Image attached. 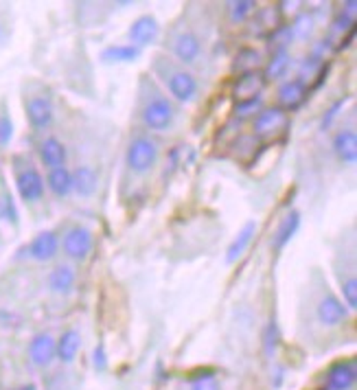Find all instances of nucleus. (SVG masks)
I'll return each instance as SVG.
<instances>
[{"label": "nucleus", "instance_id": "1", "mask_svg": "<svg viewBox=\"0 0 357 390\" xmlns=\"http://www.w3.org/2000/svg\"><path fill=\"white\" fill-rule=\"evenodd\" d=\"M138 93H140L143 125L152 132H167L173 125V118H175V110H173V103L169 101V97L147 77L140 79Z\"/></svg>", "mask_w": 357, "mask_h": 390}, {"label": "nucleus", "instance_id": "2", "mask_svg": "<svg viewBox=\"0 0 357 390\" xmlns=\"http://www.w3.org/2000/svg\"><path fill=\"white\" fill-rule=\"evenodd\" d=\"M154 73L158 75V79L165 83V88L169 90V95L180 101V103H189L195 99L197 95V79L182 68L180 64H175L173 59L158 55L156 62H154Z\"/></svg>", "mask_w": 357, "mask_h": 390}, {"label": "nucleus", "instance_id": "3", "mask_svg": "<svg viewBox=\"0 0 357 390\" xmlns=\"http://www.w3.org/2000/svg\"><path fill=\"white\" fill-rule=\"evenodd\" d=\"M125 163L130 171L134 173H147L152 171L158 163V145L152 136H134L128 145L125 152Z\"/></svg>", "mask_w": 357, "mask_h": 390}, {"label": "nucleus", "instance_id": "4", "mask_svg": "<svg viewBox=\"0 0 357 390\" xmlns=\"http://www.w3.org/2000/svg\"><path fill=\"white\" fill-rule=\"evenodd\" d=\"M95 239L93 232L88 230L86 226H73L66 230L64 239L59 242V248L64 250V255L73 261H86L93 252Z\"/></svg>", "mask_w": 357, "mask_h": 390}, {"label": "nucleus", "instance_id": "5", "mask_svg": "<svg viewBox=\"0 0 357 390\" xmlns=\"http://www.w3.org/2000/svg\"><path fill=\"white\" fill-rule=\"evenodd\" d=\"M16 189H18V195L24 200V202H40L42 195H44V178L42 173L31 167V165H26L24 169H18L16 173Z\"/></svg>", "mask_w": 357, "mask_h": 390}, {"label": "nucleus", "instance_id": "6", "mask_svg": "<svg viewBox=\"0 0 357 390\" xmlns=\"http://www.w3.org/2000/svg\"><path fill=\"white\" fill-rule=\"evenodd\" d=\"M348 307L333 294H324L316 305V318L322 327H340L348 320Z\"/></svg>", "mask_w": 357, "mask_h": 390}, {"label": "nucleus", "instance_id": "7", "mask_svg": "<svg viewBox=\"0 0 357 390\" xmlns=\"http://www.w3.org/2000/svg\"><path fill=\"white\" fill-rule=\"evenodd\" d=\"M287 128V112L281 108H263L254 116V136L270 138Z\"/></svg>", "mask_w": 357, "mask_h": 390}, {"label": "nucleus", "instance_id": "8", "mask_svg": "<svg viewBox=\"0 0 357 390\" xmlns=\"http://www.w3.org/2000/svg\"><path fill=\"white\" fill-rule=\"evenodd\" d=\"M171 51L180 64H195L202 53V42L193 31H180L171 40Z\"/></svg>", "mask_w": 357, "mask_h": 390}, {"label": "nucleus", "instance_id": "9", "mask_svg": "<svg viewBox=\"0 0 357 390\" xmlns=\"http://www.w3.org/2000/svg\"><path fill=\"white\" fill-rule=\"evenodd\" d=\"M53 116H55V110L48 97H31L26 101V121L33 130L38 132L46 130L53 123Z\"/></svg>", "mask_w": 357, "mask_h": 390}, {"label": "nucleus", "instance_id": "10", "mask_svg": "<svg viewBox=\"0 0 357 390\" xmlns=\"http://www.w3.org/2000/svg\"><path fill=\"white\" fill-rule=\"evenodd\" d=\"M59 252V237L53 230H42L29 244V257L36 261H51Z\"/></svg>", "mask_w": 357, "mask_h": 390}, {"label": "nucleus", "instance_id": "11", "mask_svg": "<svg viewBox=\"0 0 357 390\" xmlns=\"http://www.w3.org/2000/svg\"><path fill=\"white\" fill-rule=\"evenodd\" d=\"M158 34H160V26H158V20L154 16H140L130 26V40L134 42L136 48L156 42Z\"/></svg>", "mask_w": 357, "mask_h": 390}, {"label": "nucleus", "instance_id": "12", "mask_svg": "<svg viewBox=\"0 0 357 390\" xmlns=\"http://www.w3.org/2000/svg\"><path fill=\"white\" fill-rule=\"evenodd\" d=\"M355 379H357V364L353 359H344V362L333 364L329 373H326L329 390H351Z\"/></svg>", "mask_w": 357, "mask_h": 390}, {"label": "nucleus", "instance_id": "13", "mask_svg": "<svg viewBox=\"0 0 357 390\" xmlns=\"http://www.w3.org/2000/svg\"><path fill=\"white\" fill-rule=\"evenodd\" d=\"M40 152V160L42 165H46L48 169H57V167H66V158H68V152H66V145L55 138V136H48L40 143L38 147Z\"/></svg>", "mask_w": 357, "mask_h": 390}, {"label": "nucleus", "instance_id": "14", "mask_svg": "<svg viewBox=\"0 0 357 390\" xmlns=\"http://www.w3.org/2000/svg\"><path fill=\"white\" fill-rule=\"evenodd\" d=\"M307 99V86L303 79H289L279 88V101L281 110H296L301 108Z\"/></svg>", "mask_w": 357, "mask_h": 390}, {"label": "nucleus", "instance_id": "15", "mask_svg": "<svg viewBox=\"0 0 357 390\" xmlns=\"http://www.w3.org/2000/svg\"><path fill=\"white\" fill-rule=\"evenodd\" d=\"M263 75L261 73H246V75H239V79H237L234 88H232V95L237 101H250V99H257L261 95V90H263Z\"/></svg>", "mask_w": 357, "mask_h": 390}, {"label": "nucleus", "instance_id": "16", "mask_svg": "<svg viewBox=\"0 0 357 390\" xmlns=\"http://www.w3.org/2000/svg\"><path fill=\"white\" fill-rule=\"evenodd\" d=\"M29 359L36 366H48L55 359V340L48 334H38L29 344Z\"/></svg>", "mask_w": 357, "mask_h": 390}, {"label": "nucleus", "instance_id": "17", "mask_svg": "<svg viewBox=\"0 0 357 390\" xmlns=\"http://www.w3.org/2000/svg\"><path fill=\"white\" fill-rule=\"evenodd\" d=\"M333 152L340 158V163L355 165V160H357V134H355V130L344 128L333 136Z\"/></svg>", "mask_w": 357, "mask_h": 390}, {"label": "nucleus", "instance_id": "18", "mask_svg": "<svg viewBox=\"0 0 357 390\" xmlns=\"http://www.w3.org/2000/svg\"><path fill=\"white\" fill-rule=\"evenodd\" d=\"M99 187V173L90 165H81L73 171V191L81 197H90L95 195Z\"/></svg>", "mask_w": 357, "mask_h": 390}, {"label": "nucleus", "instance_id": "19", "mask_svg": "<svg viewBox=\"0 0 357 390\" xmlns=\"http://www.w3.org/2000/svg\"><path fill=\"white\" fill-rule=\"evenodd\" d=\"M46 283L53 294H68V292H73V287L77 283V274L68 263H62L51 270Z\"/></svg>", "mask_w": 357, "mask_h": 390}, {"label": "nucleus", "instance_id": "20", "mask_svg": "<svg viewBox=\"0 0 357 390\" xmlns=\"http://www.w3.org/2000/svg\"><path fill=\"white\" fill-rule=\"evenodd\" d=\"M81 349V336L77 329H68V332H64L62 336H59V340L55 342V357L62 359L64 364H71L75 362V357Z\"/></svg>", "mask_w": 357, "mask_h": 390}, {"label": "nucleus", "instance_id": "21", "mask_svg": "<svg viewBox=\"0 0 357 390\" xmlns=\"http://www.w3.org/2000/svg\"><path fill=\"white\" fill-rule=\"evenodd\" d=\"M299 228H301V213L299 211H289L283 220H281V224H279V228H276V232H274V239H272V248L274 250H283L289 242H291V237L299 232Z\"/></svg>", "mask_w": 357, "mask_h": 390}, {"label": "nucleus", "instance_id": "22", "mask_svg": "<svg viewBox=\"0 0 357 390\" xmlns=\"http://www.w3.org/2000/svg\"><path fill=\"white\" fill-rule=\"evenodd\" d=\"M44 185L51 189L53 195L57 197H66L73 191V171L68 167H57L48 169V175L44 180Z\"/></svg>", "mask_w": 357, "mask_h": 390}, {"label": "nucleus", "instance_id": "23", "mask_svg": "<svg viewBox=\"0 0 357 390\" xmlns=\"http://www.w3.org/2000/svg\"><path fill=\"white\" fill-rule=\"evenodd\" d=\"M254 235H257V224L254 222H246V226L239 232H237V237L230 242V246L226 250V261L228 263H234L239 257H244V252L252 244V237Z\"/></svg>", "mask_w": 357, "mask_h": 390}, {"label": "nucleus", "instance_id": "24", "mask_svg": "<svg viewBox=\"0 0 357 390\" xmlns=\"http://www.w3.org/2000/svg\"><path fill=\"white\" fill-rule=\"evenodd\" d=\"M140 55V51L134 44H112L101 51V59L108 64H130Z\"/></svg>", "mask_w": 357, "mask_h": 390}, {"label": "nucleus", "instance_id": "25", "mask_svg": "<svg viewBox=\"0 0 357 390\" xmlns=\"http://www.w3.org/2000/svg\"><path fill=\"white\" fill-rule=\"evenodd\" d=\"M289 62H291V59H289V53L287 51L274 53L272 59H270V64L265 66L263 79H281V77H285V73L289 68Z\"/></svg>", "mask_w": 357, "mask_h": 390}, {"label": "nucleus", "instance_id": "26", "mask_svg": "<svg viewBox=\"0 0 357 390\" xmlns=\"http://www.w3.org/2000/svg\"><path fill=\"white\" fill-rule=\"evenodd\" d=\"M259 51L254 48H242L239 53H237L234 57V71L239 73V75H246V73H254L257 66H259Z\"/></svg>", "mask_w": 357, "mask_h": 390}, {"label": "nucleus", "instance_id": "27", "mask_svg": "<svg viewBox=\"0 0 357 390\" xmlns=\"http://www.w3.org/2000/svg\"><path fill=\"white\" fill-rule=\"evenodd\" d=\"M189 390H222L213 371H200L189 379Z\"/></svg>", "mask_w": 357, "mask_h": 390}, {"label": "nucleus", "instance_id": "28", "mask_svg": "<svg viewBox=\"0 0 357 390\" xmlns=\"http://www.w3.org/2000/svg\"><path fill=\"white\" fill-rule=\"evenodd\" d=\"M254 3L252 0H237V3H230L228 9H230V20L237 24V22H244L252 11H254Z\"/></svg>", "mask_w": 357, "mask_h": 390}, {"label": "nucleus", "instance_id": "29", "mask_svg": "<svg viewBox=\"0 0 357 390\" xmlns=\"http://www.w3.org/2000/svg\"><path fill=\"white\" fill-rule=\"evenodd\" d=\"M340 301L348 307V312L357 309V279L355 277H348L342 283V298H340Z\"/></svg>", "mask_w": 357, "mask_h": 390}, {"label": "nucleus", "instance_id": "30", "mask_svg": "<svg viewBox=\"0 0 357 390\" xmlns=\"http://www.w3.org/2000/svg\"><path fill=\"white\" fill-rule=\"evenodd\" d=\"M276 344H279V332H276V324L270 322V324H267V329H265V353H267V357L274 355Z\"/></svg>", "mask_w": 357, "mask_h": 390}, {"label": "nucleus", "instance_id": "31", "mask_svg": "<svg viewBox=\"0 0 357 390\" xmlns=\"http://www.w3.org/2000/svg\"><path fill=\"white\" fill-rule=\"evenodd\" d=\"M259 108H261V97L250 99V101H242V103H237L234 114H237V116H242V118H246V116H250V114H257V112H259Z\"/></svg>", "mask_w": 357, "mask_h": 390}, {"label": "nucleus", "instance_id": "32", "mask_svg": "<svg viewBox=\"0 0 357 390\" xmlns=\"http://www.w3.org/2000/svg\"><path fill=\"white\" fill-rule=\"evenodd\" d=\"M11 136H14V123H11V118L7 114H0V147L9 145Z\"/></svg>", "mask_w": 357, "mask_h": 390}, {"label": "nucleus", "instance_id": "33", "mask_svg": "<svg viewBox=\"0 0 357 390\" xmlns=\"http://www.w3.org/2000/svg\"><path fill=\"white\" fill-rule=\"evenodd\" d=\"M93 362H95V369H97V371H105L108 362H105V351H103V347H97V349H95V353H93Z\"/></svg>", "mask_w": 357, "mask_h": 390}, {"label": "nucleus", "instance_id": "34", "mask_svg": "<svg viewBox=\"0 0 357 390\" xmlns=\"http://www.w3.org/2000/svg\"><path fill=\"white\" fill-rule=\"evenodd\" d=\"M355 11H357V3H355V0H348V3L344 5L342 16H346L348 20H353V22H355Z\"/></svg>", "mask_w": 357, "mask_h": 390}, {"label": "nucleus", "instance_id": "35", "mask_svg": "<svg viewBox=\"0 0 357 390\" xmlns=\"http://www.w3.org/2000/svg\"><path fill=\"white\" fill-rule=\"evenodd\" d=\"M20 390H38V388H36V386H22Z\"/></svg>", "mask_w": 357, "mask_h": 390}, {"label": "nucleus", "instance_id": "36", "mask_svg": "<svg viewBox=\"0 0 357 390\" xmlns=\"http://www.w3.org/2000/svg\"><path fill=\"white\" fill-rule=\"evenodd\" d=\"M322 390H326V388H322Z\"/></svg>", "mask_w": 357, "mask_h": 390}]
</instances>
